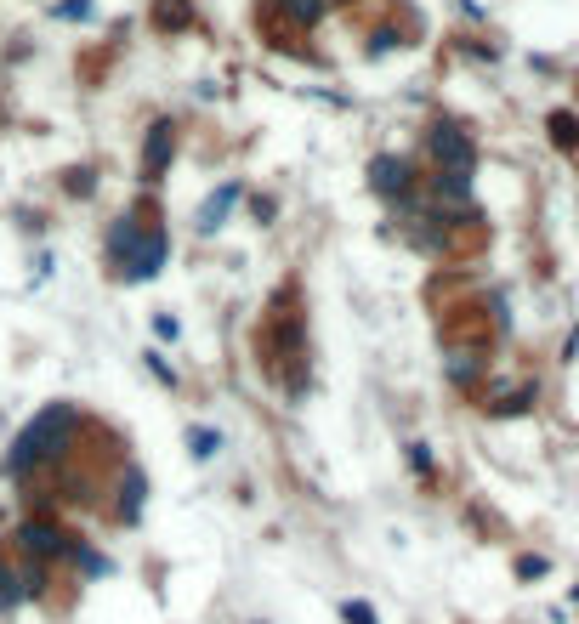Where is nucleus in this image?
Returning a JSON list of instances; mask_svg holds the SVG:
<instances>
[{"instance_id": "9d476101", "label": "nucleus", "mask_w": 579, "mask_h": 624, "mask_svg": "<svg viewBox=\"0 0 579 624\" xmlns=\"http://www.w3.org/2000/svg\"><path fill=\"white\" fill-rule=\"evenodd\" d=\"M324 6L330 0H273V12H284V23H296V29H313L324 18Z\"/></svg>"}, {"instance_id": "f8f14e48", "label": "nucleus", "mask_w": 579, "mask_h": 624, "mask_svg": "<svg viewBox=\"0 0 579 624\" xmlns=\"http://www.w3.org/2000/svg\"><path fill=\"white\" fill-rule=\"evenodd\" d=\"M188 23H193L188 0H159L154 6V29H188Z\"/></svg>"}, {"instance_id": "f257e3e1", "label": "nucleus", "mask_w": 579, "mask_h": 624, "mask_svg": "<svg viewBox=\"0 0 579 624\" xmlns=\"http://www.w3.org/2000/svg\"><path fill=\"white\" fill-rule=\"evenodd\" d=\"M74 420H80V409L74 403H52V409H40L29 426H23V437L12 443V454H6V471H29L40 466V460H63V449H69L74 437Z\"/></svg>"}, {"instance_id": "423d86ee", "label": "nucleus", "mask_w": 579, "mask_h": 624, "mask_svg": "<svg viewBox=\"0 0 579 624\" xmlns=\"http://www.w3.org/2000/svg\"><path fill=\"white\" fill-rule=\"evenodd\" d=\"M171 154H176V125L171 120L148 125V142H142V182H159L165 165H171Z\"/></svg>"}, {"instance_id": "ddd939ff", "label": "nucleus", "mask_w": 579, "mask_h": 624, "mask_svg": "<svg viewBox=\"0 0 579 624\" xmlns=\"http://www.w3.org/2000/svg\"><path fill=\"white\" fill-rule=\"evenodd\" d=\"M29 590H23V573H12L6 562H0V607H18Z\"/></svg>"}, {"instance_id": "4468645a", "label": "nucleus", "mask_w": 579, "mask_h": 624, "mask_svg": "<svg viewBox=\"0 0 579 624\" xmlns=\"http://www.w3.org/2000/svg\"><path fill=\"white\" fill-rule=\"evenodd\" d=\"M188 449H193V460H211V454L222 449V432H205V426H193V432H188Z\"/></svg>"}, {"instance_id": "dca6fc26", "label": "nucleus", "mask_w": 579, "mask_h": 624, "mask_svg": "<svg viewBox=\"0 0 579 624\" xmlns=\"http://www.w3.org/2000/svg\"><path fill=\"white\" fill-rule=\"evenodd\" d=\"M551 131H557L562 148H574V142H579V120H574V114H551Z\"/></svg>"}, {"instance_id": "39448f33", "label": "nucleus", "mask_w": 579, "mask_h": 624, "mask_svg": "<svg viewBox=\"0 0 579 624\" xmlns=\"http://www.w3.org/2000/svg\"><path fill=\"white\" fill-rule=\"evenodd\" d=\"M18 545L29 556H40V562H57V556L74 551V539L63 534V528H52V522H23L18 528Z\"/></svg>"}, {"instance_id": "412c9836", "label": "nucleus", "mask_w": 579, "mask_h": 624, "mask_svg": "<svg viewBox=\"0 0 579 624\" xmlns=\"http://www.w3.org/2000/svg\"><path fill=\"white\" fill-rule=\"evenodd\" d=\"M154 335H159V341H176V318H171V312H159V318H154Z\"/></svg>"}, {"instance_id": "7ed1b4c3", "label": "nucleus", "mask_w": 579, "mask_h": 624, "mask_svg": "<svg viewBox=\"0 0 579 624\" xmlns=\"http://www.w3.org/2000/svg\"><path fill=\"white\" fill-rule=\"evenodd\" d=\"M369 188L381 193V199H409V193H415V171H409V159L375 154V159H369Z\"/></svg>"}, {"instance_id": "a211bd4d", "label": "nucleus", "mask_w": 579, "mask_h": 624, "mask_svg": "<svg viewBox=\"0 0 579 624\" xmlns=\"http://www.w3.org/2000/svg\"><path fill=\"white\" fill-rule=\"evenodd\" d=\"M472 375H477L472 352H455V358H449V381H460V386H466V381H472Z\"/></svg>"}, {"instance_id": "f03ea898", "label": "nucleus", "mask_w": 579, "mask_h": 624, "mask_svg": "<svg viewBox=\"0 0 579 624\" xmlns=\"http://www.w3.org/2000/svg\"><path fill=\"white\" fill-rule=\"evenodd\" d=\"M432 159H438V171H477V148L460 125H432Z\"/></svg>"}, {"instance_id": "2eb2a0df", "label": "nucleus", "mask_w": 579, "mask_h": 624, "mask_svg": "<svg viewBox=\"0 0 579 624\" xmlns=\"http://www.w3.org/2000/svg\"><path fill=\"white\" fill-rule=\"evenodd\" d=\"M74 562H80V568H86L91 573V579H103V573H108V556H97V551H86V545H74Z\"/></svg>"}, {"instance_id": "1a4fd4ad", "label": "nucleus", "mask_w": 579, "mask_h": 624, "mask_svg": "<svg viewBox=\"0 0 579 624\" xmlns=\"http://www.w3.org/2000/svg\"><path fill=\"white\" fill-rule=\"evenodd\" d=\"M432 188H438V205L449 199V205H472V176L466 171H438L432 176Z\"/></svg>"}, {"instance_id": "6ab92c4d", "label": "nucleus", "mask_w": 579, "mask_h": 624, "mask_svg": "<svg viewBox=\"0 0 579 624\" xmlns=\"http://www.w3.org/2000/svg\"><path fill=\"white\" fill-rule=\"evenodd\" d=\"M57 18H91V0H63Z\"/></svg>"}, {"instance_id": "b1692460", "label": "nucleus", "mask_w": 579, "mask_h": 624, "mask_svg": "<svg viewBox=\"0 0 579 624\" xmlns=\"http://www.w3.org/2000/svg\"><path fill=\"white\" fill-rule=\"evenodd\" d=\"M574 602H579V585H574Z\"/></svg>"}, {"instance_id": "5701e85b", "label": "nucleus", "mask_w": 579, "mask_h": 624, "mask_svg": "<svg viewBox=\"0 0 579 624\" xmlns=\"http://www.w3.org/2000/svg\"><path fill=\"white\" fill-rule=\"evenodd\" d=\"M517 573H523V579H540L545 562H540V556H523V562H517Z\"/></svg>"}, {"instance_id": "4be33fe9", "label": "nucleus", "mask_w": 579, "mask_h": 624, "mask_svg": "<svg viewBox=\"0 0 579 624\" xmlns=\"http://www.w3.org/2000/svg\"><path fill=\"white\" fill-rule=\"evenodd\" d=\"M409 466H415V471H432V454H426V443H409Z\"/></svg>"}, {"instance_id": "6e6552de", "label": "nucleus", "mask_w": 579, "mask_h": 624, "mask_svg": "<svg viewBox=\"0 0 579 624\" xmlns=\"http://www.w3.org/2000/svg\"><path fill=\"white\" fill-rule=\"evenodd\" d=\"M137 244H142V222L137 216H120L114 233H108V256H114V267H125V261L137 256Z\"/></svg>"}, {"instance_id": "f3484780", "label": "nucleus", "mask_w": 579, "mask_h": 624, "mask_svg": "<svg viewBox=\"0 0 579 624\" xmlns=\"http://www.w3.org/2000/svg\"><path fill=\"white\" fill-rule=\"evenodd\" d=\"M341 619H347V624H381L369 602H341Z\"/></svg>"}, {"instance_id": "aec40b11", "label": "nucleus", "mask_w": 579, "mask_h": 624, "mask_svg": "<svg viewBox=\"0 0 579 624\" xmlns=\"http://www.w3.org/2000/svg\"><path fill=\"white\" fill-rule=\"evenodd\" d=\"M148 369H154V375H159V381H165V386H176V369L165 364V358H159V352H148Z\"/></svg>"}, {"instance_id": "9b49d317", "label": "nucleus", "mask_w": 579, "mask_h": 624, "mask_svg": "<svg viewBox=\"0 0 579 624\" xmlns=\"http://www.w3.org/2000/svg\"><path fill=\"white\" fill-rule=\"evenodd\" d=\"M142 494H148L142 471H125V483H120V517H125V522H137V517H142Z\"/></svg>"}, {"instance_id": "393cba45", "label": "nucleus", "mask_w": 579, "mask_h": 624, "mask_svg": "<svg viewBox=\"0 0 579 624\" xmlns=\"http://www.w3.org/2000/svg\"><path fill=\"white\" fill-rule=\"evenodd\" d=\"M330 6H341V0H330Z\"/></svg>"}, {"instance_id": "0eeeda50", "label": "nucleus", "mask_w": 579, "mask_h": 624, "mask_svg": "<svg viewBox=\"0 0 579 624\" xmlns=\"http://www.w3.org/2000/svg\"><path fill=\"white\" fill-rule=\"evenodd\" d=\"M233 205H239V182H222V188L199 205V233H216V227L233 216Z\"/></svg>"}, {"instance_id": "20e7f679", "label": "nucleus", "mask_w": 579, "mask_h": 624, "mask_svg": "<svg viewBox=\"0 0 579 624\" xmlns=\"http://www.w3.org/2000/svg\"><path fill=\"white\" fill-rule=\"evenodd\" d=\"M165 256H171V233H165V227H148V233H142V244H137V256L125 261L120 273L131 278V284H148V278L165 267Z\"/></svg>"}]
</instances>
